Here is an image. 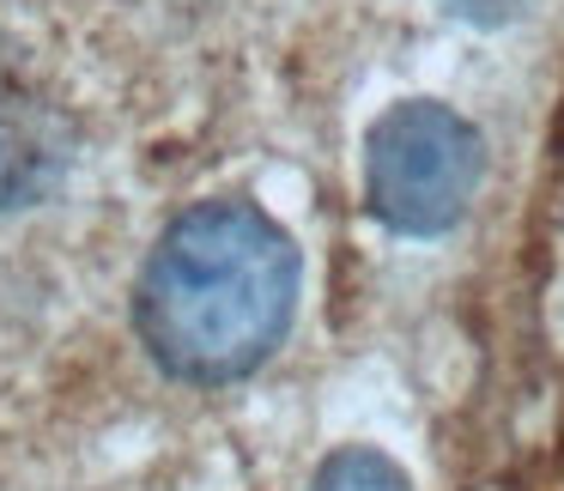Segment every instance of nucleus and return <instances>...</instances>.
<instances>
[{"mask_svg":"<svg viewBox=\"0 0 564 491\" xmlns=\"http://www.w3.org/2000/svg\"><path fill=\"white\" fill-rule=\"evenodd\" d=\"M297 309V249L249 200H200L164 225L134 292L147 352L183 382H237L273 358Z\"/></svg>","mask_w":564,"mask_h":491,"instance_id":"1","label":"nucleus"},{"mask_svg":"<svg viewBox=\"0 0 564 491\" xmlns=\"http://www.w3.org/2000/svg\"><path fill=\"white\" fill-rule=\"evenodd\" d=\"M486 176L474 122L425 98H406L377 116L365 134V207L394 237H443L462 225Z\"/></svg>","mask_w":564,"mask_h":491,"instance_id":"2","label":"nucleus"},{"mask_svg":"<svg viewBox=\"0 0 564 491\" xmlns=\"http://www.w3.org/2000/svg\"><path fill=\"white\" fill-rule=\"evenodd\" d=\"M79 128L25 50L0 31V212L37 207L67 183Z\"/></svg>","mask_w":564,"mask_h":491,"instance_id":"3","label":"nucleus"},{"mask_svg":"<svg viewBox=\"0 0 564 491\" xmlns=\"http://www.w3.org/2000/svg\"><path fill=\"white\" fill-rule=\"evenodd\" d=\"M310 491H413V485L382 449H334L316 467Z\"/></svg>","mask_w":564,"mask_h":491,"instance_id":"4","label":"nucleus"},{"mask_svg":"<svg viewBox=\"0 0 564 491\" xmlns=\"http://www.w3.org/2000/svg\"><path fill=\"white\" fill-rule=\"evenodd\" d=\"M462 19H474V25H503V19H516L528 7V0H449Z\"/></svg>","mask_w":564,"mask_h":491,"instance_id":"5","label":"nucleus"}]
</instances>
